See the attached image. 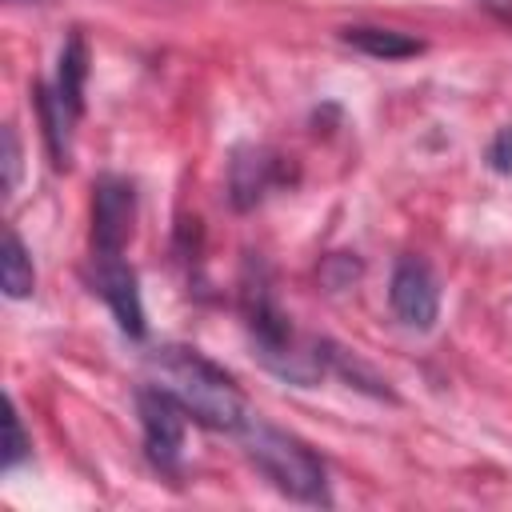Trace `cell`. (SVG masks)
<instances>
[{
  "instance_id": "5",
  "label": "cell",
  "mask_w": 512,
  "mask_h": 512,
  "mask_svg": "<svg viewBox=\"0 0 512 512\" xmlns=\"http://www.w3.org/2000/svg\"><path fill=\"white\" fill-rule=\"evenodd\" d=\"M136 224V188L124 176H100L92 184V252L116 256L124 252Z\"/></svg>"
},
{
  "instance_id": "16",
  "label": "cell",
  "mask_w": 512,
  "mask_h": 512,
  "mask_svg": "<svg viewBox=\"0 0 512 512\" xmlns=\"http://www.w3.org/2000/svg\"><path fill=\"white\" fill-rule=\"evenodd\" d=\"M488 164L500 176H512V124H504L488 144Z\"/></svg>"
},
{
  "instance_id": "17",
  "label": "cell",
  "mask_w": 512,
  "mask_h": 512,
  "mask_svg": "<svg viewBox=\"0 0 512 512\" xmlns=\"http://www.w3.org/2000/svg\"><path fill=\"white\" fill-rule=\"evenodd\" d=\"M20 180V140H16V128L4 124V192H12Z\"/></svg>"
},
{
  "instance_id": "10",
  "label": "cell",
  "mask_w": 512,
  "mask_h": 512,
  "mask_svg": "<svg viewBox=\"0 0 512 512\" xmlns=\"http://www.w3.org/2000/svg\"><path fill=\"white\" fill-rule=\"evenodd\" d=\"M84 80H88V44L80 32H72L60 48V64H56V92L68 104L72 116L84 112Z\"/></svg>"
},
{
  "instance_id": "8",
  "label": "cell",
  "mask_w": 512,
  "mask_h": 512,
  "mask_svg": "<svg viewBox=\"0 0 512 512\" xmlns=\"http://www.w3.org/2000/svg\"><path fill=\"white\" fill-rule=\"evenodd\" d=\"M92 288L104 296V304L112 308L120 332L128 340H144L148 320H144V304H140V280L132 272V264L116 252V256H96L92 252Z\"/></svg>"
},
{
  "instance_id": "4",
  "label": "cell",
  "mask_w": 512,
  "mask_h": 512,
  "mask_svg": "<svg viewBox=\"0 0 512 512\" xmlns=\"http://www.w3.org/2000/svg\"><path fill=\"white\" fill-rule=\"evenodd\" d=\"M136 412H140V428H144V452L148 460L176 476L180 472V456H184V408L176 404V396H168L160 384H140L136 388Z\"/></svg>"
},
{
  "instance_id": "15",
  "label": "cell",
  "mask_w": 512,
  "mask_h": 512,
  "mask_svg": "<svg viewBox=\"0 0 512 512\" xmlns=\"http://www.w3.org/2000/svg\"><path fill=\"white\" fill-rule=\"evenodd\" d=\"M4 428H8V440H4V472H12L28 452H32V440L20 424V412L8 404V416H4Z\"/></svg>"
},
{
  "instance_id": "2",
  "label": "cell",
  "mask_w": 512,
  "mask_h": 512,
  "mask_svg": "<svg viewBox=\"0 0 512 512\" xmlns=\"http://www.w3.org/2000/svg\"><path fill=\"white\" fill-rule=\"evenodd\" d=\"M148 372H152V384H160L168 396H176V404L204 428L236 436V428L252 416L240 384L196 348L160 344L148 352Z\"/></svg>"
},
{
  "instance_id": "11",
  "label": "cell",
  "mask_w": 512,
  "mask_h": 512,
  "mask_svg": "<svg viewBox=\"0 0 512 512\" xmlns=\"http://www.w3.org/2000/svg\"><path fill=\"white\" fill-rule=\"evenodd\" d=\"M36 108H40V124H44V144H48V156L56 168H68V132H72V112L68 104L60 100L56 88L48 84H36Z\"/></svg>"
},
{
  "instance_id": "1",
  "label": "cell",
  "mask_w": 512,
  "mask_h": 512,
  "mask_svg": "<svg viewBox=\"0 0 512 512\" xmlns=\"http://www.w3.org/2000/svg\"><path fill=\"white\" fill-rule=\"evenodd\" d=\"M240 312H244V324H248V336L256 344V356L268 372H276L280 380L288 384H300V388H312L320 376H324V356H320V340L312 344H300L280 300H276V284H272V272L260 256H248L244 260V272H240Z\"/></svg>"
},
{
  "instance_id": "7",
  "label": "cell",
  "mask_w": 512,
  "mask_h": 512,
  "mask_svg": "<svg viewBox=\"0 0 512 512\" xmlns=\"http://www.w3.org/2000/svg\"><path fill=\"white\" fill-rule=\"evenodd\" d=\"M288 180L284 156L264 144H240L228 156V204L236 212H252L272 188Z\"/></svg>"
},
{
  "instance_id": "3",
  "label": "cell",
  "mask_w": 512,
  "mask_h": 512,
  "mask_svg": "<svg viewBox=\"0 0 512 512\" xmlns=\"http://www.w3.org/2000/svg\"><path fill=\"white\" fill-rule=\"evenodd\" d=\"M236 440L244 448V456L292 500L300 504H332L328 496V472L320 464V456L296 440L292 432L260 420V416H248L240 428H236Z\"/></svg>"
},
{
  "instance_id": "12",
  "label": "cell",
  "mask_w": 512,
  "mask_h": 512,
  "mask_svg": "<svg viewBox=\"0 0 512 512\" xmlns=\"http://www.w3.org/2000/svg\"><path fill=\"white\" fill-rule=\"evenodd\" d=\"M0 288L8 300H24L36 292V268H32V256L20 240L16 228L4 232V252H0Z\"/></svg>"
},
{
  "instance_id": "9",
  "label": "cell",
  "mask_w": 512,
  "mask_h": 512,
  "mask_svg": "<svg viewBox=\"0 0 512 512\" xmlns=\"http://www.w3.org/2000/svg\"><path fill=\"white\" fill-rule=\"evenodd\" d=\"M340 40L352 44L356 52H364V56H376V60H404V56L424 52V40H416L408 32H396V28H372V24L344 28Z\"/></svg>"
},
{
  "instance_id": "6",
  "label": "cell",
  "mask_w": 512,
  "mask_h": 512,
  "mask_svg": "<svg viewBox=\"0 0 512 512\" xmlns=\"http://www.w3.org/2000/svg\"><path fill=\"white\" fill-rule=\"evenodd\" d=\"M388 304L412 332H428L440 320V284L420 256H400L388 280Z\"/></svg>"
},
{
  "instance_id": "14",
  "label": "cell",
  "mask_w": 512,
  "mask_h": 512,
  "mask_svg": "<svg viewBox=\"0 0 512 512\" xmlns=\"http://www.w3.org/2000/svg\"><path fill=\"white\" fill-rule=\"evenodd\" d=\"M360 272H364V264L356 260V252H332V256H324V264H320V280H324L328 292L348 288Z\"/></svg>"
},
{
  "instance_id": "18",
  "label": "cell",
  "mask_w": 512,
  "mask_h": 512,
  "mask_svg": "<svg viewBox=\"0 0 512 512\" xmlns=\"http://www.w3.org/2000/svg\"><path fill=\"white\" fill-rule=\"evenodd\" d=\"M484 12H492L496 20H504V24H512V0H476Z\"/></svg>"
},
{
  "instance_id": "13",
  "label": "cell",
  "mask_w": 512,
  "mask_h": 512,
  "mask_svg": "<svg viewBox=\"0 0 512 512\" xmlns=\"http://www.w3.org/2000/svg\"><path fill=\"white\" fill-rule=\"evenodd\" d=\"M320 356H324V368H332V372H340L344 380H352L356 388H364V392H372V396H392L388 392V384L372 372V368H364L352 352H344V348H336L332 340H320Z\"/></svg>"
}]
</instances>
